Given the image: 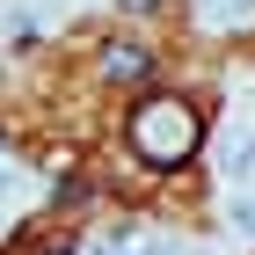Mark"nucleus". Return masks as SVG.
<instances>
[{
  "label": "nucleus",
  "mask_w": 255,
  "mask_h": 255,
  "mask_svg": "<svg viewBox=\"0 0 255 255\" xmlns=\"http://www.w3.org/2000/svg\"><path fill=\"white\" fill-rule=\"evenodd\" d=\"M219 168H226L234 182H248V175H255V138H248V131H234L226 146H219Z\"/></svg>",
  "instance_id": "obj_2"
},
{
  "label": "nucleus",
  "mask_w": 255,
  "mask_h": 255,
  "mask_svg": "<svg viewBox=\"0 0 255 255\" xmlns=\"http://www.w3.org/2000/svg\"><path fill=\"white\" fill-rule=\"evenodd\" d=\"M234 226H241V234H255V204H234Z\"/></svg>",
  "instance_id": "obj_4"
},
{
  "label": "nucleus",
  "mask_w": 255,
  "mask_h": 255,
  "mask_svg": "<svg viewBox=\"0 0 255 255\" xmlns=\"http://www.w3.org/2000/svg\"><path fill=\"white\" fill-rule=\"evenodd\" d=\"M124 7H153V0H124Z\"/></svg>",
  "instance_id": "obj_5"
},
{
  "label": "nucleus",
  "mask_w": 255,
  "mask_h": 255,
  "mask_svg": "<svg viewBox=\"0 0 255 255\" xmlns=\"http://www.w3.org/2000/svg\"><path fill=\"white\" fill-rule=\"evenodd\" d=\"M197 146H204V124H197V110L182 95H146L131 110V153L146 168H182Z\"/></svg>",
  "instance_id": "obj_1"
},
{
  "label": "nucleus",
  "mask_w": 255,
  "mask_h": 255,
  "mask_svg": "<svg viewBox=\"0 0 255 255\" xmlns=\"http://www.w3.org/2000/svg\"><path fill=\"white\" fill-rule=\"evenodd\" d=\"M0 182H7V168H0Z\"/></svg>",
  "instance_id": "obj_6"
},
{
  "label": "nucleus",
  "mask_w": 255,
  "mask_h": 255,
  "mask_svg": "<svg viewBox=\"0 0 255 255\" xmlns=\"http://www.w3.org/2000/svg\"><path fill=\"white\" fill-rule=\"evenodd\" d=\"M102 66H110V73H117V80H138V73H146V51H110V59H102Z\"/></svg>",
  "instance_id": "obj_3"
}]
</instances>
